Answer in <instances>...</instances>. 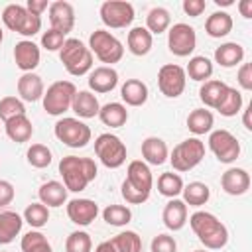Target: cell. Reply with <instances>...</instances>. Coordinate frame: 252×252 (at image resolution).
I'll return each mask as SVG.
<instances>
[{
    "label": "cell",
    "mask_w": 252,
    "mask_h": 252,
    "mask_svg": "<svg viewBox=\"0 0 252 252\" xmlns=\"http://www.w3.org/2000/svg\"><path fill=\"white\" fill-rule=\"evenodd\" d=\"M59 59L67 69V73L73 77H83L93 69V53L77 37L65 39L63 47L59 49Z\"/></svg>",
    "instance_id": "4"
},
{
    "label": "cell",
    "mask_w": 252,
    "mask_h": 252,
    "mask_svg": "<svg viewBox=\"0 0 252 252\" xmlns=\"http://www.w3.org/2000/svg\"><path fill=\"white\" fill-rule=\"evenodd\" d=\"M215 110H219L226 118L236 116L242 110V93L236 91L234 87H226V91H224V94H222V98H220V102L217 104Z\"/></svg>",
    "instance_id": "36"
},
{
    "label": "cell",
    "mask_w": 252,
    "mask_h": 252,
    "mask_svg": "<svg viewBox=\"0 0 252 252\" xmlns=\"http://www.w3.org/2000/svg\"><path fill=\"white\" fill-rule=\"evenodd\" d=\"M207 8V2L205 0H183V12L191 18H197L205 12Z\"/></svg>",
    "instance_id": "48"
},
{
    "label": "cell",
    "mask_w": 252,
    "mask_h": 252,
    "mask_svg": "<svg viewBox=\"0 0 252 252\" xmlns=\"http://www.w3.org/2000/svg\"><path fill=\"white\" fill-rule=\"evenodd\" d=\"M28 163L32 165V167H37V169H43V167H47L49 163H51V150L47 148V146H43V144H32L30 148H28Z\"/></svg>",
    "instance_id": "43"
},
{
    "label": "cell",
    "mask_w": 252,
    "mask_h": 252,
    "mask_svg": "<svg viewBox=\"0 0 252 252\" xmlns=\"http://www.w3.org/2000/svg\"><path fill=\"white\" fill-rule=\"evenodd\" d=\"M213 124H215V116L207 108H195L187 116V128L195 136H203V134L211 132L213 130Z\"/></svg>",
    "instance_id": "32"
},
{
    "label": "cell",
    "mask_w": 252,
    "mask_h": 252,
    "mask_svg": "<svg viewBox=\"0 0 252 252\" xmlns=\"http://www.w3.org/2000/svg\"><path fill=\"white\" fill-rule=\"evenodd\" d=\"M93 250V238L85 230H75L65 240V252H91Z\"/></svg>",
    "instance_id": "44"
},
{
    "label": "cell",
    "mask_w": 252,
    "mask_h": 252,
    "mask_svg": "<svg viewBox=\"0 0 252 252\" xmlns=\"http://www.w3.org/2000/svg\"><path fill=\"white\" fill-rule=\"evenodd\" d=\"M169 26H171V16H169V12L165 8L156 6V8H152L148 12V16H146V30L150 33H163V32L169 30Z\"/></svg>",
    "instance_id": "37"
},
{
    "label": "cell",
    "mask_w": 252,
    "mask_h": 252,
    "mask_svg": "<svg viewBox=\"0 0 252 252\" xmlns=\"http://www.w3.org/2000/svg\"><path fill=\"white\" fill-rule=\"evenodd\" d=\"M142 158L146 163L150 165H161L167 161L169 158V152H167V146L161 138L158 136H150L142 142Z\"/></svg>",
    "instance_id": "23"
},
{
    "label": "cell",
    "mask_w": 252,
    "mask_h": 252,
    "mask_svg": "<svg viewBox=\"0 0 252 252\" xmlns=\"http://www.w3.org/2000/svg\"><path fill=\"white\" fill-rule=\"evenodd\" d=\"M154 185V177L150 171V165L142 159H134L128 163L126 169V179L122 181V197L130 205H142L150 199Z\"/></svg>",
    "instance_id": "1"
},
{
    "label": "cell",
    "mask_w": 252,
    "mask_h": 252,
    "mask_svg": "<svg viewBox=\"0 0 252 252\" xmlns=\"http://www.w3.org/2000/svg\"><path fill=\"white\" fill-rule=\"evenodd\" d=\"M71 110L79 118H94L98 116L100 104H98V98L91 91H77L71 102Z\"/></svg>",
    "instance_id": "22"
},
{
    "label": "cell",
    "mask_w": 252,
    "mask_h": 252,
    "mask_svg": "<svg viewBox=\"0 0 252 252\" xmlns=\"http://www.w3.org/2000/svg\"><path fill=\"white\" fill-rule=\"evenodd\" d=\"M183 203L189 205V207H201L205 205L209 199H211V189L207 183H201V181H191L187 185H183Z\"/></svg>",
    "instance_id": "33"
},
{
    "label": "cell",
    "mask_w": 252,
    "mask_h": 252,
    "mask_svg": "<svg viewBox=\"0 0 252 252\" xmlns=\"http://www.w3.org/2000/svg\"><path fill=\"white\" fill-rule=\"evenodd\" d=\"M250 110H252V106H248V108H244V116H242V122H244V128L250 132L252 130V124H250Z\"/></svg>",
    "instance_id": "54"
},
{
    "label": "cell",
    "mask_w": 252,
    "mask_h": 252,
    "mask_svg": "<svg viewBox=\"0 0 252 252\" xmlns=\"http://www.w3.org/2000/svg\"><path fill=\"white\" fill-rule=\"evenodd\" d=\"M77 93V87L71 81H55L53 85L47 87L43 93V108L51 116H61L71 108L73 96Z\"/></svg>",
    "instance_id": "8"
},
{
    "label": "cell",
    "mask_w": 252,
    "mask_h": 252,
    "mask_svg": "<svg viewBox=\"0 0 252 252\" xmlns=\"http://www.w3.org/2000/svg\"><path fill=\"white\" fill-rule=\"evenodd\" d=\"M94 252H116V248L112 246L110 240H104V242H100V244L94 248Z\"/></svg>",
    "instance_id": "53"
},
{
    "label": "cell",
    "mask_w": 252,
    "mask_h": 252,
    "mask_svg": "<svg viewBox=\"0 0 252 252\" xmlns=\"http://www.w3.org/2000/svg\"><path fill=\"white\" fill-rule=\"evenodd\" d=\"M102 219L110 226H126L132 220V211L124 205H108L102 211Z\"/></svg>",
    "instance_id": "41"
},
{
    "label": "cell",
    "mask_w": 252,
    "mask_h": 252,
    "mask_svg": "<svg viewBox=\"0 0 252 252\" xmlns=\"http://www.w3.org/2000/svg\"><path fill=\"white\" fill-rule=\"evenodd\" d=\"M14 197H16L14 185L10 181H6V179H0V207L10 205L14 201Z\"/></svg>",
    "instance_id": "50"
},
{
    "label": "cell",
    "mask_w": 252,
    "mask_h": 252,
    "mask_svg": "<svg viewBox=\"0 0 252 252\" xmlns=\"http://www.w3.org/2000/svg\"><path fill=\"white\" fill-rule=\"evenodd\" d=\"M89 49L91 53H94L102 63H106V67H110L112 63H118L124 55V45L122 41L112 35L106 30H94L89 37Z\"/></svg>",
    "instance_id": "6"
},
{
    "label": "cell",
    "mask_w": 252,
    "mask_h": 252,
    "mask_svg": "<svg viewBox=\"0 0 252 252\" xmlns=\"http://www.w3.org/2000/svg\"><path fill=\"white\" fill-rule=\"evenodd\" d=\"M55 138L69 148H85L91 142V128L79 118H61L55 122Z\"/></svg>",
    "instance_id": "10"
},
{
    "label": "cell",
    "mask_w": 252,
    "mask_h": 252,
    "mask_svg": "<svg viewBox=\"0 0 252 252\" xmlns=\"http://www.w3.org/2000/svg\"><path fill=\"white\" fill-rule=\"evenodd\" d=\"M22 252H53L47 236L39 230H30L28 234L22 236Z\"/></svg>",
    "instance_id": "40"
},
{
    "label": "cell",
    "mask_w": 252,
    "mask_h": 252,
    "mask_svg": "<svg viewBox=\"0 0 252 252\" xmlns=\"http://www.w3.org/2000/svg\"><path fill=\"white\" fill-rule=\"evenodd\" d=\"M244 59V47L236 41H226L220 47L215 49V61L220 67H236Z\"/></svg>",
    "instance_id": "28"
},
{
    "label": "cell",
    "mask_w": 252,
    "mask_h": 252,
    "mask_svg": "<svg viewBox=\"0 0 252 252\" xmlns=\"http://www.w3.org/2000/svg\"><path fill=\"white\" fill-rule=\"evenodd\" d=\"M118 85V73L112 67H96L94 71H91L89 75V89L94 93H110L112 89H116Z\"/></svg>",
    "instance_id": "19"
},
{
    "label": "cell",
    "mask_w": 252,
    "mask_h": 252,
    "mask_svg": "<svg viewBox=\"0 0 252 252\" xmlns=\"http://www.w3.org/2000/svg\"><path fill=\"white\" fill-rule=\"evenodd\" d=\"M37 195H39V203H43L47 209L49 207H61L67 203V189L59 181H45L39 187Z\"/></svg>",
    "instance_id": "26"
},
{
    "label": "cell",
    "mask_w": 252,
    "mask_h": 252,
    "mask_svg": "<svg viewBox=\"0 0 252 252\" xmlns=\"http://www.w3.org/2000/svg\"><path fill=\"white\" fill-rule=\"evenodd\" d=\"M59 173L63 177V185L71 193H79L87 189L91 181L96 179V163L91 158H79V156H65L59 161Z\"/></svg>",
    "instance_id": "2"
},
{
    "label": "cell",
    "mask_w": 252,
    "mask_h": 252,
    "mask_svg": "<svg viewBox=\"0 0 252 252\" xmlns=\"http://www.w3.org/2000/svg\"><path fill=\"white\" fill-rule=\"evenodd\" d=\"M158 191H159L163 197L175 199V197L181 195V191H183V179H181V175H179V173H173V171L161 173L159 179H158Z\"/></svg>",
    "instance_id": "38"
},
{
    "label": "cell",
    "mask_w": 252,
    "mask_h": 252,
    "mask_svg": "<svg viewBox=\"0 0 252 252\" xmlns=\"http://www.w3.org/2000/svg\"><path fill=\"white\" fill-rule=\"evenodd\" d=\"M24 220L32 226V228H41L47 224L49 220V209L43 203H32L26 207L24 211Z\"/></svg>",
    "instance_id": "42"
},
{
    "label": "cell",
    "mask_w": 252,
    "mask_h": 252,
    "mask_svg": "<svg viewBox=\"0 0 252 252\" xmlns=\"http://www.w3.org/2000/svg\"><path fill=\"white\" fill-rule=\"evenodd\" d=\"M220 187L224 193L232 195V197H238V195H244L248 189H250V175L246 169L242 167H230L222 173L220 177Z\"/></svg>",
    "instance_id": "18"
},
{
    "label": "cell",
    "mask_w": 252,
    "mask_h": 252,
    "mask_svg": "<svg viewBox=\"0 0 252 252\" xmlns=\"http://www.w3.org/2000/svg\"><path fill=\"white\" fill-rule=\"evenodd\" d=\"M98 118L104 126H110V128H120L126 124L128 120V110L124 104L120 102H106L104 106H100L98 110Z\"/></svg>",
    "instance_id": "31"
},
{
    "label": "cell",
    "mask_w": 252,
    "mask_h": 252,
    "mask_svg": "<svg viewBox=\"0 0 252 252\" xmlns=\"http://www.w3.org/2000/svg\"><path fill=\"white\" fill-rule=\"evenodd\" d=\"M116 252H142V238L134 230H122L110 238Z\"/></svg>",
    "instance_id": "39"
},
{
    "label": "cell",
    "mask_w": 252,
    "mask_h": 252,
    "mask_svg": "<svg viewBox=\"0 0 252 252\" xmlns=\"http://www.w3.org/2000/svg\"><path fill=\"white\" fill-rule=\"evenodd\" d=\"M226 87H228L226 83L217 81V79L205 81L203 87L199 89V98H201V102H203L205 106H209V108H217V104L220 102V98H222Z\"/></svg>",
    "instance_id": "34"
},
{
    "label": "cell",
    "mask_w": 252,
    "mask_h": 252,
    "mask_svg": "<svg viewBox=\"0 0 252 252\" xmlns=\"http://www.w3.org/2000/svg\"><path fill=\"white\" fill-rule=\"evenodd\" d=\"M185 75H189L191 81H199V83L207 81L213 75V61L209 57H205V55H195V57L189 59Z\"/></svg>",
    "instance_id": "35"
},
{
    "label": "cell",
    "mask_w": 252,
    "mask_h": 252,
    "mask_svg": "<svg viewBox=\"0 0 252 252\" xmlns=\"http://www.w3.org/2000/svg\"><path fill=\"white\" fill-rule=\"evenodd\" d=\"M2 22L8 30L22 33L26 37L35 35L41 30V18L28 12V8L22 4H8L2 12Z\"/></svg>",
    "instance_id": "5"
},
{
    "label": "cell",
    "mask_w": 252,
    "mask_h": 252,
    "mask_svg": "<svg viewBox=\"0 0 252 252\" xmlns=\"http://www.w3.org/2000/svg\"><path fill=\"white\" fill-rule=\"evenodd\" d=\"M63 43H65V35L59 33V32H55V30H47L41 35V45L47 51H59L63 47Z\"/></svg>",
    "instance_id": "47"
},
{
    "label": "cell",
    "mask_w": 252,
    "mask_h": 252,
    "mask_svg": "<svg viewBox=\"0 0 252 252\" xmlns=\"http://www.w3.org/2000/svg\"><path fill=\"white\" fill-rule=\"evenodd\" d=\"M94 154L100 159V163L104 167H108V169H116V167L124 165V161H126V146H124V142L118 136L110 134V132H104V134L96 136Z\"/></svg>",
    "instance_id": "9"
},
{
    "label": "cell",
    "mask_w": 252,
    "mask_h": 252,
    "mask_svg": "<svg viewBox=\"0 0 252 252\" xmlns=\"http://www.w3.org/2000/svg\"><path fill=\"white\" fill-rule=\"evenodd\" d=\"M4 124H6V136H8L12 142H16V144L28 142V140L32 138V134H33L32 120H30L26 114L16 116V118H10V120L4 122Z\"/></svg>",
    "instance_id": "29"
},
{
    "label": "cell",
    "mask_w": 252,
    "mask_h": 252,
    "mask_svg": "<svg viewBox=\"0 0 252 252\" xmlns=\"http://www.w3.org/2000/svg\"><path fill=\"white\" fill-rule=\"evenodd\" d=\"M193 252H207V250H193Z\"/></svg>",
    "instance_id": "57"
},
{
    "label": "cell",
    "mask_w": 252,
    "mask_h": 252,
    "mask_svg": "<svg viewBox=\"0 0 252 252\" xmlns=\"http://www.w3.org/2000/svg\"><path fill=\"white\" fill-rule=\"evenodd\" d=\"M26 8H28V12H32V14H35V16L41 18V14L49 8V4H47V0H28L26 2Z\"/></svg>",
    "instance_id": "51"
},
{
    "label": "cell",
    "mask_w": 252,
    "mask_h": 252,
    "mask_svg": "<svg viewBox=\"0 0 252 252\" xmlns=\"http://www.w3.org/2000/svg\"><path fill=\"white\" fill-rule=\"evenodd\" d=\"M191 230L197 234L199 242L209 250H220L228 242V230L226 226L207 211H197L189 217Z\"/></svg>",
    "instance_id": "3"
},
{
    "label": "cell",
    "mask_w": 252,
    "mask_h": 252,
    "mask_svg": "<svg viewBox=\"0 0 252 252\" xmlns=\"http://www.w3.org/2000/svg\"><path fill=\"white\" fill-rule=\"evenodd\" d=\"M232 26H234V22H232V16L228 14V12H213L209 18H207V22H205V32L211 35V37H224V35H228L230 32H232Z\"/></svg>",
    "instance_id": "30"
},
{
    "label": "cell",
    "mask_w": 252,
    "mask_h": 252,
    "mask_svg": "<svg viewBox=\"0 0 252 252\" xmlns=\"http://www.w3.org/2000/svg\"><path fill=\"white\" fill-rule=\"evenodd\" d=\"M209 148L220 163H232L240 156V142L228 130H213L209 136Z\"/></svg>",
    "instance_id": "12"
},
{
    "label": "cell",
    "mask_w": 252,
    "mask_h": 252,
    "mask_svg": "<svg viewBox=\"0 0 252 252\" xmlns=\"http://www.w3.org/2000/svg\"><path fill=\"white\" fill-rule=\"evenodd\" d=\"M150 250L152 252H177V242L169 234H158V236H154Z\"/></svg>",
    "instance_id": "46"
},
{
    "label": "cell",
    "mask_w": 252,
    "mask_h": 252,
    "mask_svg": "<svg viewBox=\"0 0 252 252\" xmlns=\"http://www.w3.org/2000/svg\"><path fill=\"white\" fill-rule=\"evenodd\" d=\"M197 45V33L195 28H191L189 24H173L167 32V47L173 55L177 57H187L193 53Z\"/></svg>",
    "instance_id": "13"
},
{
    "label": "cell",
    "mask_w": 252,
    "mask_h": 252,
    "mask_svg": "<svg viewBox=\"0 0 252 252\" xmlns=\"http://www.w3.org/2000/svg\"><path fill=\"white\" fill-rule=\"evenodd\" d=\"M203 158H205V144L199 138H187L171 150L167 159L175 171H189L197 167Z\"/></svg>",
    "instance_id": "7"
},
{
    "label": "cell",
    "mask_w": 252,
    "mask_h": 252,
    "mask_svg": "<svg viewBox=\"0 0 252 252\" xmlns=\"http://www.w3.org/2000/svg\"><path fill=\"white\" fill-rule=\"evenodd\" d=\"M43 93H45V87H43V81H41L39 75H35V73H24L18 79V94H20L22 100L35 102V100L43 98Z\"/></svg>",
    "instance_id": "20"
},
{
    "label": "cell",
    "mask_w": 252,
    "mask_h": 252,
    "mask_svg": "<svg viewBox=\"0 0 252 252\" xmlns=\"http://www.w3.org/2000/svg\"><path fill=\"white\" fill-rule=\"evenodd\" d=\"M2 39H4V32H2V28H0V43H2Z\"/></svg>",
    "instance_id": "56"
},
{
    "label": "cell",
    "mask_w": 252,
    "mask_h": 252,
    "mask_svg": "<svg viewBox=\"0 0 252 252\" xmlns=\"http://www.w3.org/2000/svg\"><path fill=\"white\" fill-rule=\"evenodd\" d=\"M236 81L244 91H252V65L250 63H242V67L238 69Z\"/></svg>",
    "instance_id": "49"
},
{
    "label": "cell",
    "mask_w": 252,
    "mask_h": 252,
    "mask_svg": "<svg viewBox=\"0 0 252 252\" xmlns=\"http://www.w3.org/2000/svg\"><path fill=\"white\" fill-rule=\"evenodd\" d=\"M161 220L163 224L169 228V230H181L187 222V205L181 201V199H171L165 207H163V213H161Z\"/></svg>",
    "instance_id": "21"
},
{
    "label": "cell",
    "mask_w": 252,
    "mask_h": 252,
    "mask_svg": "<svg viewBox=\"0 0 252 252\" xmlns=\"http://www.w3.org/2000/svg\"><path fill=\"white\" fill-rule=\"evenodd\" d=\"M120 96L128 106H142L148 100V87L140 79H126L120 87Z\"/></svg>",
    "instance_id": "27"
},
{
    "label": "cell",
    "mask_w": 252,
    "mask_h": 252,
    "mask_svg": "<svg viewBox=\"0 0 252 252\" xmlns=\"http://www.w3.org/2000/svg\"><path fill=\"white\" fill-rule=\"evenodd\" d=\"M100 20L106 28L122 30L134 22V6L124 0H106L100 4Z\"/></svg>",
    "instance_id": "11"
},
{
    "label": "cell",
    "mask_w": 252,
    "mask_h": 252,
    "mask_svg": "<svg viewBox=\"0 0 252 252\" xmlns=\"http://www.w3.org/2000/svg\"><path fill=\"white\" fill-rule=\"evenodd\" d=\"M98 215V205L93 199H71L67 203V217L79 226H89Z\"/></svg>",
    "instance_id": "16"
},
{
    "label": "cell",
    "mask_w": 252,
    "mask_h": 252,
    "mask_svg": "<svg viewBox=\"0 0 252 252\" xmlns=\"http://www.w3.org/2000/svg\"><path fill=\"white\" fill-rule=\"evenodd\" d=\"M126 43H128V51L132 55L142 57V55H148L150 53V49L154 45V37H152V33L144 26H136V28H132L128 32Z\"/></svg>",
    "instance_id": "24"
},
{
    "label": "cell",
    "mask_w": 252,
    "mask_h": 252,
    "mask_svg": "<svg viewBox=\"0 0 252 252\" xmlns=\"http://www.w3.org/2000/svg\"><path fill=\"white\" fill-rule=\"evenodd\" d=\"M185 83H187L185 69L175 63H167L158 71V87L161 94L167 98L181 96V93L185 91Z\"/></svg>",
    "instance_id": "14"
},
{
    "label": "cell",
    "mask_w": 252,
    "mask_h": 252,
    "mask_svg": "<svg viewBox=\"0 0 252 252\" xmlns=\"http://www.w3.org/2000/svg\"><path fill=\"white\" fill-rule=\"evenodd\" d=\"M22 114H26V106L18 96L0 98V118L4 122H8L10 118H16V116H22Z\"/></svg>",
    "instance_id": "45"
},
{
    "label": "cell",
    "mask_w": 252,
    "mask_h": 252,
    "mask_svg": "<svg viewBox=\"0 0 252 252\" xmlns=\"http://www.w3.org/2000/svg\"><path fill=\"white\" fill-rule=\"evenodd\" d=\"M47 12H49L51 30H55V32H59L63 35H67L73 30V26H75V10H73V6L69 2L55 0V2L49 4Z\"/></svg>",
    "instance_id": "15"
},
{
    "label": "cell",
    "mask_w": 252,
    "mask_h": 252,
    "mask_svg": "<svg viewBox=\"0 0 252 252\" xmlns=\"http://www.w3.org/2000/svg\"><path fill=\"white\" fill-rule=\"evenodd\" d=\"M215 4L217 6H230V4H234V0H215Z\"/></svg>",
    "instance_id": "55"
},
{
    "label": "cell",
    "mask_w": 252,
    "mask_h": 252,
    "mask_svg": "<svg viewBox=\"0 0 252 252\" xmlns=\"http://www.w3.org/2000/svg\"><path fill=\"white\" fill-rule=\"evenodd\" d=\"M41 51L32 39H22L14 47V61L16 67L22 69L24 73H33V69L39 65Z\"/></svg>",
    "instance_id": "17"
},
{
    "label": "cell",
    "mask_w": 252,
    "mask_h": 252,
    "mask_svg": "<svg viewBox=\"0 0 252 252\" xmlns=\"http://www.w3.org/2000/svg\"><path fill=\"white\" fill-rule=\"evenodd\" d=\"M238 10L246 20H250L252 18V0H240L238 2Z\"/></svg>",
    "instance_id": "52"
},
{
    "label": "cell",
    "mask_w": 252,
    "mask_h": 252,
    "mask_svg": "<svg viewBox=\"0 0 252 252\" xmlns=\"http://www.w3.org/2000/svg\"><path fill=\"white\" fill-rule=\"evenodd\" d=\"M24 219L16 211H0V244H10L22 232Z\"/></svg>",
    "instance_id": "25"
}]
</instances>
